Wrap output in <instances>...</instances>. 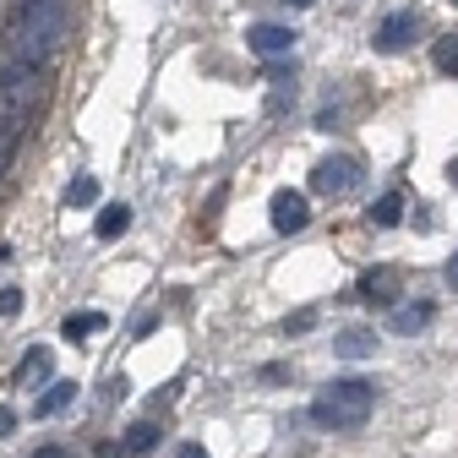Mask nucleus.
<instances>
[{
    "label": "nucleus",
    "mask_w": 458,
    "mask_h": 458,
    "mask_svg": "<svg viewBox=\"0 0 458 458\" xmlns=\"http://www.w3.org/2000/svg\"><path fill=\"white\" fill-rule=\"evenodd\" d=\"M371 404H377V387H371V382L338 377V382H327V393L311 404V420H317V426H333V431H355V426H366Z\"/></svg>",
    "instance_id": "nucleus-1"
},
{
    "label": "nucleus",
    "mask_w": 458,
    "mask_h": 458,
    "mask_svg": "<svg viewBox=\"0 0 458 458\" xmlns=\"http://www.w3.org/2000/svg\"><path fill=\"white\" fill-rule=\"evenodd\" d=\"M360 186V158H350V153H327V158H317V169H311V191H322V197H350Z\"/></svg>",
    "instance_id": "nucleus-2"
},
{
    "label": "nucleus",
    "mask_w": 458,
    "mask_h": 458,
    "mask_svg": "<svg viewBox=\"0 0 458 458\" xmlns=\"http://www.w3.org/2000/svg\"><path fill=\"white\" fill-rule=\"evenodd\" d=\"M267 213H273V229H278V235H301V229H306V218H311L306 197H301V191H290V186H284V191H273Z\"/></svg>",
    "instance_id": "nucleus-3"
},
{
    "label": "nucleus",
    "mask_w": 458,
    "mask_h": 458,
    "mask_svg": "<svg viewBox=\"0 0 458 458\" xmlns=\"http://www.w3.org/2000/svg\"><path fill=\"white\" fill-rule=\"evenodd\" d=\"M251 55H262V61H278V55H290L295 49V28H284V22H257L246 33Z\"/></svg>",
    "instance_id": "nucleus-4"
},
{
    "label": "nucleus",
    "mask_w": 458,
    "mask_h": 458,
    "mask_svg": "<svg viewBox=\"0 0 458 458\" xmlns=\"http://www.w3.org/2000/svg\"><path fill=\"white\" fill-rule=\"evenodd\" d=\"M431 317H437V306H431V301H404V306H393V311H387V333L415 338V333H426V327H431Z\"/></svg>",
    "instance_id": "nucleus-5"
},
{
    "label": "nucleus",
    "mask_w": 458,
    "mask_h": 458,
    "mask_svg": "<svg viewBox=\"0 0 458 458\" xmlns=\"http://www.w3.org/2000/svg\"><path fill=\"white\" fill-rule=\"evenodd\" d=\"M415 33H420V17H415V12H393V17L377 28V38H371V44H377L382 55H393V49H404Z\"/></svg>",
    "instance_id": "nucleus-6"
},
{
    "label": "nucleus",
    "mask_w": 458,
    "mask_h": 458,
    "mask_svg": "<svg viewBox=\"0 0 458 458\" xmlns=\"http://www.w3.org/2000/svg\"><path fill=\"white\" fill-rule=\"evenodd\" d=\"M398 290H404V278H398V267H371L366 278H360V295L366 301H377V306H398Z\"/></svg>",
    "instance_id": "nucleus-7"
},
{
    "label": "nucleus",
    "mask_w": 458,
    "mask_h": 458,
    "mask_svg": "<svg viewBox=\"0 0 458 458\" xmlns=\"http://www.w3.org/2000/svg\"><path fill=\"white\" fill-rule=\"evenodd\" d=\"M49 377H55V355L44 344H33L22 355V366H17V387H49Z\"/></svg>",
    "instance_id": "nucleus-8"
},
{
    "label": "nucleus",
    "mask_w": 458,
    "mask_h": 458,
    "mask_svg": "<svg viewBox=\"0 0 458 458\" xmlns=\"http://www.w3.org/2000/svg\"><path fill=\"white\" fill-rule=\"evenodd\" d=\"M371 350H377V333L371 327H344L333 338V355H344V360H366Z\"/></svg>",
    "instance_id": "nucleus-9"
},
{
    "label": "nucleus",
    "mask_w": 458,
    "mask_h": 458,
    "mask_svg": "<svg viewBox=\"0 0 458 458\" xmlns=\"http://www.w3.org/2000/svg\"><path fill=\"white\" fill-rule=\"evenodd\" d=\"M72 398H77V382H49V387L38 393V404H33V415H38V420H49V415H61V410L72 404Z\"/></svg>",
    "instance_id": "nucleus-10"
},
{
    "label": "nucleus",
    "mask_w": 458,
    "mask_h": 458,
    "mask_svg": "<svg viewBox=\"0 0 458 458\" xmlns=\"http://www.w3.org/2000/svg\"><path fill=\"white\" fill-rule=\"evenodd\" d=\"M93 229H98V241L126 235V229H131V208H126V202H109V208L98 213V224H93Z\"/></svg>",
    "instance_id": "nucleus-11"
},
{
    "label": "nucleus",
    "mask_w": 458,
    "mask_h": 458,
    "mask_svg": "<svg viewBox=\"0 0 458 458\" xmlns=\"http://www.w3.org/2000/svg\"><path fill=\"white\" fill-rule=\"evenodd\" d=\"M377 229H393L398 218H404V191H382L377 202H371V213H366Z\"/></svg>",
    "instance_id": "nucleus-12"
},
{
    "label": "nucleus",
    "mask_w": 458,
    "mask_h": 458,
    "mask_svg": "<svg viewBox=\"0 0 458 458\" xmlns=\"http://www.w3.org/2000/svg\"><path fill=\"white\" fill-rule=\"evenodd\" d=\"M431 66H437L442 77H458V33H442V38L431 44Z\"/></svg>",
    "instance_id": "nucleus-13"
},
{
    "label": "nucleus",
    "mask_w": 458,
    "mask_h": 458,
    "mask_svg": "<svg viewBox=\"0 0 458 458\" xmlns=\"http://www.w3.org/2000/svg\"><path fill=\"white\" fill-rule=\"evenodd\" d=\"M98 327H104V317H98V311H77V317H66V322H61L66 344H82V338H93Z\"/></svg>",
    "instance_id": "nucleus-14"
},
{
    "label": "nucleus",
    "mask_w": 458,
    "mask_h": 458,
    "mask_svg": "<svg viewBox=\"0 0 458 458\" xmlns=\"http://www.w3.org/2000/svg\"><path fill=\"white\" fill-rule=\"evenodd\" d=\"M153 442H158V426H153V420H137V426L126 431V442H121V453H148Z\"/></svg>",
    "instance_id": "nucleus-15"
},
{
    "label": "nucleus",
    "mask_w": 458,
    "mask_h": 458,
    "mask_svg": "<svg viewBox=\"0 0 458 458\" xmlns=\"http://www.w3.org/2000/svg\"><path fill=\"white\" fill-rule=\"evenodd\" d=\"M93 202H98V181L93 175H77L72 191H66V208H93Z\"/></svg>",
    "instance_id": "nucleus-16"
},
{
    "label": "nucleus",
    "mask_w": 458,
    "mask_h": 458,
    "mask_svg": "<svg viewBox=\"0 0 458 458\" xmlns=\"http://www.w3.org/2000/svg\"><path fill=\"white\" fill-rule=\"evenodd\" d=\"M17 131H22V126H17L12 114H6V121H0V164L12 158V148H17Z\"/></svg>",
    "instance_id": "nucleus-17"
},
{
    "label": "nucleus",
    "mask_w": 458,
    "mask_h": 458,
    "mask_svg": "<svg viewBox=\"0 0 458 458\" xmlns=\"http://www.w3.org/2000/svg\"><path fill=\"white\" fill-rule=\"evenodd\" d=\"M284 327H290V333H311V327H317V311L306 306V311H295V317H290V322H284Z\"/></svg>",
    "instance_id": "nucleus-18"
},
{
    "label": "nucleus",
    "mask_w": 458,
    "mask_h": 458,
    "mask_svg": "<svg viewBox=\"0 0 458 458\" xmlns=\"http://www.w3.org/2000/svg\"><path fill=\"white\" fill-rule=\"evenodd\" d=\"M22 311V290H0V317H17Z\"/></svg>",
    "instance_id": "nucleus-19"
},
{
    "label": "nucleus",
    "mask_w": 458,
    "mask_h": 458,
    "mask_svg": "<svg viewBox=\"0 0 458 458\" xmlns=\"http://www.w3.org/2000/svg\"><path fill=\"white\" fill-rule=\"evenodd\" d=\"M17 431V410L12 404H0V437H12Z\"/></svg>",
    "instance_id": "nucleus-20"
},
{
    "label": "nucleus",
    "mask_w": 458,
    "mask_h": 458,
    "mask_svg": "<svg viewBox=\"0 0 458 458\" xmlns=\"http://www.w3.org/2000/svg\"><path fill=\"white\" fill-rule=\"evenodd\" d=\"M33 458H72V447H55V442H49V447H38Z\"/></svg>",
    "instance_id": "nucleus-21"
},
{
    "label": "nucleus",
    "mask_w": 458,
    "mask_h": 458,
    "mask_svg": "<svg viewBox=\"0 0 458 458\" xmlns=\"http://www.w3.org/2000/svg\"><path fill=\"white\" fill-rule=\"evenodd\" d=\"M175 458H208V447H202V442H186V447H181Z\"/></svg>",
    "instance_id": "nucleus-22"
},
{
    "label": "nucleus",
    "mask_w": 458,
    "mask_h": 458,
    "mask_svg": "<svg viewBox=\"0 0 458 458\" xmlns=\"http://www.w3.org/2000/svg\"><path fill=\"white\" fill-rule=\"evenodd\" d=\"M447 284H453V290H458V251L447 257Z\"/></svg>",
    "instance_id": "nucleus-23"
},
{
    "label": "nucleus",
    "mask_w": 458,
    "mask_h": 458,
    "mask_svg": "<svg viewBox=\"0 0 458 458\" xmlns=\"http://www.w3.org/2000/svg\"><path fill=\"white\" fill-rule=\"evenodd\" d=\"M284 6H317V0H284Z\"/></svg>",
    "instance_id": "nucleus-24"
},
{
    "label": "nucleus",
    "mask_w": 458,
    "mask_h": 458,
    "mask_svg": "<svg viewBox=\"0 0 458 458\" xmlns=\"http://www.w3.org/2000/svg\"><path fill=\"white\" fill-rule=\"evenodd\" d=\"M447 181H453V186H458V164H453V169H447Z\"/></svg>",
    "instance_id": "nucleus-25"
},
{
    "label": "nucleus",
    "mask_w": 458,
    "mask_h": 458,
    "mask_svg": "<svg viewBox=\"0 0 458 458\" xmlns=\"http://www.w3.org/2000/svg\"><path fill=\"white\" fill-rule=\"evenodd\" d=\"M453 6H458V0H453Z\"/></svg>",
    "instance_id": "nucleus-26"
}]
</instances>
